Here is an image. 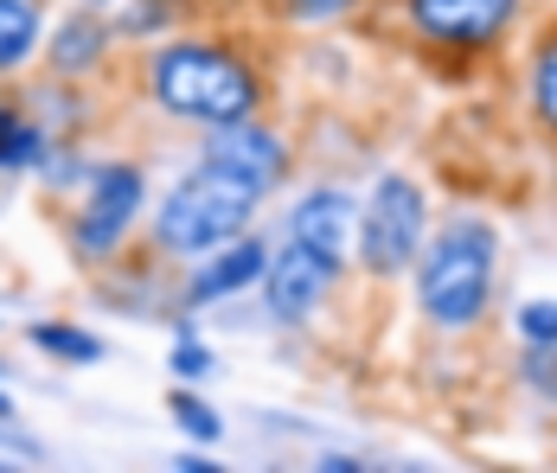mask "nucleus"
I'll return each instance as SVG.
<instances>
[{
  "mask_svg": "<svg viewBox=\"0 0 557 473\" xmlns=\"http://www.w3.org/2000/svg\"><path fill=\"white\" fill-rule=\"evenodd\" d=\"M525 0H404V20L436 52H494Z\"/></svg>",
  "mask_w": 557,
  "mask_h": 473,
  "instance_id": "0eeeda50",
  "label": "nucleus"
},
{
  "mask_svg": "<svg viewBox=\"0 0 557 473\" xmlns=\"http://www.w3.org/2000/svg\"><path fill=\"white\" fill-rule=\"evenodd\" d=\"M115 52V20H103L97 7H77V13H64L52 20V33H46V64H52V77L64 84H84L90 71H103Z\"/></svg>",
  "mask_w": 557,
  "mask_h": 473,
  "instance_id": "9d476101",
  "label": "nucleus"
},
{
  "mask_svg": "<svg viewBox=\"0 0 557 473\" xmlns=\"http://www.w3.org/2000/svg\"><path fill=\"white\" fill-rule=\"evenodd\" d=\"M494 275H500V231H494V217L455 211V217H443L423 237V250L410 263V308L423 314V326L461 339L494 308Z\"/></svg>",
  "mask_w": 557,
  "mask_h": 473,
  "instance_id": "7ed1b4c3",
  "label": "nucleus"
},
{
  "mask_svg": "<svg viewBox=\"0 0 557 473\" xmlns=\"http://www.w3.org/2000/svg\"><path fill=\"white\" fill-rule=\"evenodd\" d=\"M141 97L186 128H231L270 103V77L224 39H168L141 58Z\"/></svg>",
  "mask_w": 557,
  "mask_h": 473,
  "instance_id": "f03ea898",
  "label": "nucleus"
},
{
  "mask_svg": "<svg viewBox=\"0 0 557 473\" xmlns=\"http://www.w3.org/2000/svg\"><path fill=\"white\" fill-rule=\"evenodd\" d=\"M46 52V0H0V84Z\"/></svg>",
  "mask_w": 557,
  "mask_h": 473,
  "instance_id": "9b49d317",
  "label": "nucleus"
},
{
  "mask_svg": "<svg viewBox=\"0 0 557 473\" xmlns=\"http://www.w3.org/2000/svg\"><path fill=\"white\" fill-rule=\"evenodd\" d=\"M173 468L180 473H219V455H180Z\"/></svg>",
  "mask_w": 557,
  "mask_h": 473,
  "instance_id": "412c9836",
  "label": "nucleus"
},
{
  "mask_svg": "<svg viewBox=\"0 0 557 473\" xmlns=\"http://www.w3.org/2000/svg\"><path fill=\"white\" fill-rule=\"evenodd\" d=\"M282 237H295V244H308V250H321L327 263L352 269V244H359V199L334 186V179H321V186H308V192H295V206L282 217Z\"/></svg>",
  "mask_w": 557,
  "mask_h": 473,
  "instance_id": "1a4fd4ad",
  "label": "nucleus"
},
{
  "mask_svg": "<svg viewBox=\"0 0 557 473\" xmlns=\"http://www.w3.org/2000/svg\"><path fill=\"white\" fill-rule=\"evenodd\" d=\"M84 7H97V13H110V7H115V0H84Z\"/></svg>",
  "mask_w": 557,
  "mask_h": 473,
  "instance_id": "b1692460",
  "label": "nucleus"
},
{
  "mask_svg": "<svg viewBox=\"0 0 557 473\" xmlns=\"http://www.w3.org/2000/svg\"><path fill=\"white\" fill-rule=\"evenodd\" d=\"M148 211V166L141 160H90L84 186H77V211L64 224V244L77 263H115L135 237Z\"/></svg>",
  "mask_w": 557,
  "mask_h": 473,
  "instance_id": "20e7f679",
  "label": "nucleus"
},
{
  "mask_svg": "<svg viewBox=\"0 0 557 473\" xmlns=\"http://www.w3.org/2000/svg\"><path fill=\"white\" fill-rule=\"evenodd\" d=\"M26 346L39 352V359H52V365H103L110 359V346L90 333V326H71V320H33L26 326Z\"/></svg>",
  "mask_w": 557,
  "mask_h": 473,
  "instance_id": "f8f14e48",
  "label": "nucleus"
},
{
  "mask_svg": "<svg viewBox=\"0 0 557 473\" xmlns=\"http://www.w3.org/2000/svg\"><path fill=\"white\" fill-rule=\"evenodd\" d=\"M512 333L519 346H557V295H532L512 308Z\"/></svg>",
  "mask_w": 557,
  "mask_h": 473,
  "instance_id": "2eb2a0df",
  "label": "nucleus"
},
{
  "mask_svg": "<svg viewBox=\"0 0 557 473\" xmlns=\"http://www.w3.org/2000/svg\"><path fill=\"white\" fill-rule=\"evenodd\" d=\"M339 275H346V269L327 263L321 250H308V244L282 237L276 250H270L263 282H257V295H263V314L276 320V326H314V320L327 314V301H334Z\"/></svg>",
  "mask_w": 557,
  "mask_h": 473,
  "instance_id": "423d86ee",
  "label": "nucleus"
},
{
  "mask_svg": "<svg viewBox=\"0 0 557 473\" xmlns=\"http://www.w3.org/2000/svg\"><path fill=\"white\" fill-rule=\"evenodd\" d=\"M20 115H26V109H20V103H7V97H0V148H7V135L20 128Z\"/></svg>",
  "mask_w": 557,
  "mask_h": 473,
  "instance_id": "4be33fe9",
  "label": "nucleus"
},
{
  "mask_svg": "<svg viewBox=\"0 0 557 473\" xmlns=\"http://www.w3.org/2000/svg\"><path fill=\"white\" fill-rule=\"evenodd\" d=\"M519 384L539 403H557V346H525L519 352Z\"/></svg>",
  "mask_w": 557,
  "mask_h": 473,
  "instance_id": "dca6fc26",
  "label": "nucleus"
},
{
  "mask_svg": "<svg viewBox=\"0 0 557 473\" xmlns=\"http://www.w3.org/2000/svg\"><path fill=\"white\" fill-rule=\"evenodd\" d=\"M168 365H173V377H180V384H206V377L219 371V359H212V346H206V339L180 333V339H173V352H168Z\"/></svg>",
  "mask_w": 557,
  "mask_h": 473,
  "instance_id": "f3484780",
  "label": "nucleus"
},
{
  "mask_svg": "<svg viewBox=\"0 0 557 473\" xmlns=\"http://www.w3.org/2000/svg\"><path fill=\"white\" fill-rule=\"evenodd\" d=\"M168 416H173V428H180L193 448H219L224 441V416L193 390V384H180V377H173V390H168Z\"/></svg>",
  "mask_w": 557,
  "mask_h": 473,
  "instance_id": "4468645a",
  "label": "nucleus"
},
{
  "mask_svg": "<svg viewBox=\"0 0 557 473\" xmlns=\"http://www.w3.org/2000/svg\"><path fill=\"white\" fill-rule=\"evenodd\" d=\"M20 410H13V397H7V377H0V422H13Z\"/></svg>",
  "mask_w": 557,
  "mask_h": 473,
  "instance_id": "5701e85b",
  "label": "nucleus"
},
{
  "mask_svg": "<svg viewBox=\"0 0 557 473\" xmlns=\"http://www.w3.org/2000/svg\"><path fill=\"white\" fill-rule=\"evenodd\" d=\"M173 26V0H128V13L115 20V39H148Z\"/></svg>",
  "mask_w": 557,
  "mask_h": 473,
  "instance_id": "a211bd4d",
  "label": "nucleus"
},
{
  "mask_svg": "<svg viewBox=\"0 0 557 473\" xmlns=\"http://www.w3.org/2000/svg\"><path fill=\"white\" fill-rule=\"evenodd\" d=\"M270 237L263 231H244V237H231L219 250H206L199 263H186V282H180V308L186 314H206V308H219V301H237V295H257V282H263V269H270Z\"/></svg>",
  "mask_w": 557,
  "mask_h": 473,
  "instance_id": "6e6552de",
  "label": "nucleus"
},
{
  "mask_svg": "<svg viewBox=\"0 0 557 473\" xmlns=\"http://www.w3.org/2000/svg\"><path fill=\"white\" fill-rule=\"evenodd\" d=\"M430 237V192L423 179L410 173H379L366 206H359V244H352V263L366 269L372 282H404L417 250Z\"/></svg>",
  "mask_w": 557,
  "mask_h": 473,
  "instance_id": "39448f33",
  "label": "nucleus"
},
{
  "mask_svg": "<svg viewBox=\"0 0 557 473\" xmlns=\"http://www.w3.org/2000/svg\"><path fill=\"white\" fill-rule=\"evenodd\" d=\"M359 0H288V20L295 26H327V20H346Z\"/></svg>",
  "mask_w": 557,
  "mask_h": 473,
  "instance_id": "6ab92c4d",
  "label": "nucleus"
},
{
  "mask_svg": "<svg viewBox=\"0 0 557 473\" xmlns=\"http://www.w3.org/2000/svg\"><path fill=\"white\" fill-rule=\"evenodd\" d=\"M525 103L539 115V128L557 141V20L532 39V52H525Z\"/></svg>",
  "mask_w": 557,
  "mask_h": 473,
  "instance_id": "ddd939ff",
  "label": "nucleus"
},
{
  "mask_svg": "<svg viewBox=\"0 0 557 473\" xmlns=\"http://www.w3.org/2000/svg\"><path fill=\"white\" fill-rule=\"evenodd\" d=\"M288 179V141L263 115L212 128L193 166L173 179L154 206V257L168 263H199L206 250H219L231 237L257 231V211L270 206Z\"/></svg>",
  "mask_w": 557,
  "mask_h": 473,
  "instance_id": "f257e3e1",
  "label": "nucleus"
},
{
  "mask_svg": "<svg viewBox=\"0 0 557 473\" xmlns=\"http://www.w3.org/2000/svg\"><path fill=\"white\" fill-rule=\"evenodd\" d=\"M314 468L321 473H366V461H352V455H321Z\"/></svg>",
  "mask_w": 557,
  "mask_h": 473,
  "instance_id": "aec40b11",
  "label": "nucleus"
}]
</instances>
